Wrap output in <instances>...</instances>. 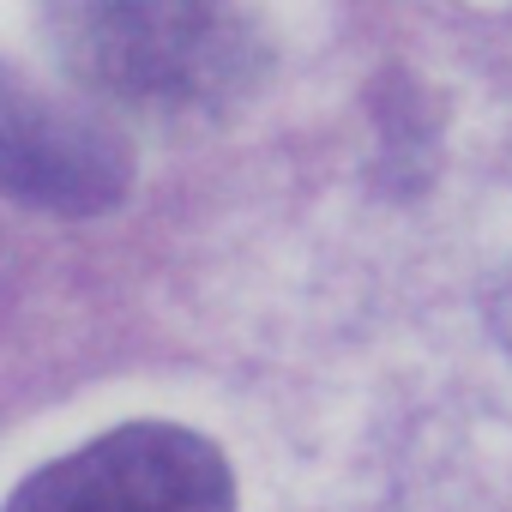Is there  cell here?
Here are the masks:
<instances>
[{
  "label": "cell",
  "mask_w": 512,
  "mask_h": 512,
  "mask_svg": "<svg viewBox=\"0 0 512 512\" xmlns=\"http://www.w3.org/2000/svg\"><path fill=\"white\" fill-rule=\"evenodd\" d=\"M61 67L133 115H205L247 85L241 0H43Z\"/></svg>",
  "instance_id": "obj_1"
},
{
  "label": "cell",
  "mask_w": 512,
  "mask_h": 512,
  "mask_svg": "<svg viewBox=\"0 0 512 512\" xmlns=\"http://www.w3.org/2000/svg\"><path fill=\"white\" fill-rule=\"evenodd\" d=\"M7 512H235V482L205 434L127 422L31 470Z\"/></svg>",
  "instance_id": "obj_2"
},
{
  "label": "cell",
  "mask_w": 512,
  "mask_h": 512,
  "mask_svg": "<svg viewBox=\"0 0 512 512\" xmlns=\"http://www.w3.org/2000/svg\"><path fill=\"white\" fill-rule=\"evenodd\" d=\"M127 151L121 139L85 115L19 79L13 67H0V187L25 205L43 211H109L127 193Z\"/></svg>",
  "instance_id": "obj_3"
}]
</instances>
